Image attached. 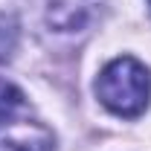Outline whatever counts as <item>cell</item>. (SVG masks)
Returning <instances> with one entry per match:
<instances>
[{"mask_svg":"<svg viewBox=\"0 0 151 151\" xmlns=\"http://www.w3.org/2000/svg\"><path fill=\"white\" fill-rule=\"evenodd\" d=\"M0 151H38L32 142H18V139H6L0 142Z\"/></svg>","mask_w":151,"mask_h":151,"instance_id":"cell-3","label":"cell"},{"mask_svg":"<svg viewBox=\"0 0 151 151\" xmlns=\"http://www.w3.org/2000/svg\"><path fill=\"white\" fill-rule=\"evenodd\" d=\"M148 3H151V0H148Z\"/></svg>","mask_w":151,"mask_h":151,"instance_id":"cell-4","label":"cell"},{"mask_svg":"<svg viewBox=\"0 0 151 151\" xmlns=\"http://www.w3.org/2000/svg\"><path fill=\"white\" fill-rule=\"evenodd\" d=\"M20 108H23V93H20L12 81L0 78V122L12 119Z\"/></svg>","mask_w":151,"mask_h":151,"instance_id":"cell-2","label":"cell"},{"mask_svg":"<svg viewBox=\"0 0 151 151\" xmlns=\"http://www.w3.org/2000/svg\"><path fill=\"white\" fill-rule=\"evenodd\" d=\"M96 96L116 116H125V119L139 116L148 108V99H151L148 67L131 55L113 58L96 78Z\"/></svg>","mask_w":151,"mask_h":151,"instance_id":"cell-1","label":"cell"}]
</instances>
